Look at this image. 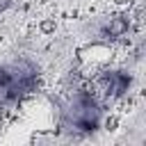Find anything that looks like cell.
<instances>
[{"instance_id":"cell-1","label":"cell","mask_w":146,"mask_h":146,"mask_svg":"<svg viewBox=\"0 0 146 146\" xmlns=\"http://www.w3.org/2000/svg\"><path fill=\"white\" fill-rule=\"evenodd\" d=\"M78 59H80V64L82 66H94V68H98V66H105V64H110V59H112V48L107 46V43H89V46H84V48H80L78 50Z\"/></svg>"},{"instance_id":"cell-2","label":"cell","mask_w":146,"mask_h":146,"mask_svg":"<svg viewBox=\"0 0 146 146\" xmlns=\"http://www.w3.org/2000/svg\"><path fill=\"white\" fill-rule=\"evenodd\" d=\"M125 30H128V21L121 18V16H119V18H112L110 25H107V34H110V36H123Z\"/></svg>"}]
</instances>
